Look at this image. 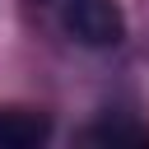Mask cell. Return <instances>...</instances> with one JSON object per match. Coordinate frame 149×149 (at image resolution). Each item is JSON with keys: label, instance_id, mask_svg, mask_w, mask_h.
Segmentation results:
<instances>
[{"label": "cell", "instance_id": "obj_2", "mask_svg": "<svg viewBox=\"0 0 149 149\" xmlns=\"http://www.w3.org/2000/svg\"><path fill=\"white\" fill-rule=\"evenodd\" d=\"M51 135V116L33 107H0V149H37Z\"/></svg>", "mask_w": 149, "mask_h": 149}, {"label": "cell", "instance_id": "obj_3", "mask_svg": "<svg viewBox=\"0 0 149 149\" xmlns=\"http://www.w3.org/2000/svg\"><path fill=\"white\" fill-rule=\"evenodd\" d=\"M84 144H116V149H149V126L130 116H107L88 130H79Z\"/></svg>", "mask_w": 149, "mask_h": 149}, {"label": "cell", "instance_id": "obj_1", "mask_svg": "<svg viewBox=\"0 0 149 149\" xmlns=\"http://www.w3.org/2000/svg\"><path fill=\"white\" fill-rule=\"evenodd\" d=\"M61 28L79 47H116L126 37V14L116 0H61Z\"/></svg>", "mask_w": 149, "mask_h": 149}]
</instances>
